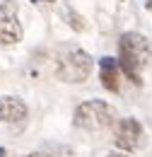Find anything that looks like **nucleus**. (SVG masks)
Here are the masks:
<instances>
[{"instance_id": "f257e3e1", "label": "nucleus", "mask_w": 152, "mask_h": 157, "mask_svg": "<svg viewBox=\"0 0 152 157\" xmlns=\"http://www.w3.org/2000/svg\"><path fill=\"white\" fill-rule=\"evenodd\" d=\"M152 63V41L138 32H126L118 39V65L133 85H140V73Z\"/></svg>"}, {"instance_id": "f03ea898", "label": "nucleus", "mask_w": 152, "mask_h": 157, "mask_svg": "<svg viewBox=\"0 0 152 157\" xmlns=\"http://www.w3.org/2000/svg\"><path fill=\"white\" fill-rule=\"evenodd\" d=\"M92 73V58L75 44H63L56 53V75L63 82H85Z\"/></svg>"}, {"instance_id": "7ed1b4c3", "label": "nucleus", "mask_w": 152, "mask_h": 157, "mask_svg": "<svg viewBox=\"0 0 152 157\" xmlns=\"http://www.w3.org/2000/svg\"><path fill=\"white\" fill-rule=\"evenodd\" d=\"M73 121L82 131H104L116 121V109L101 99L82 101L73 114Z\"/></svg>"}, {"instance_id": "20e7f679", "label": "nucleus", "mask_w": 152, "mask_h": 157, "mask_svg": "<svg viewBox=\"0 0 152 157\" xmlns=\"http://www.w3.org/2000/svg\"><path fill=\"white\" fill-rule=\"evenodd\" d=\"M140 138H142V126L135 121V118H121L114 128V143L121 152H133L140 145Z\"/></svg>"}, {"instance_id": "39448f33", "label": "nucleus", "mask_w": 152, "mask_h": 157, "mask_svg": "<svg viewBox=\"0 0 152 157\" xmlns=\"http://www.w3.org/2000/svg\"><path fill=\"white\" fill-rule=\"evenodd\" d=\"M27 114L29 109L19 97H0V123H22Z\"/></svg>"}, {"instance_id": "423d86ee", "label": "nucleus", "mask_w": 152, "mask_h": 157, "mask_svg": "<svg viewBox=\"0 0 152 157\" xmlns=\"http://www.w3.org/2000/svg\"><path fill=\"white\" fill-rule=\"evenodd\" d=\"M121 65H118V58H111V56H104L101 63H99V80H101V87L109 90V92H118V82H121Z\"/></svg>"}, {"instance_id": "0eeeda50", "label": "nucleus", "mask_w": 152, "mask_h": 157, "mask_svg": "<svg viewBox=\"0 0 152 157\" xmlns=\"http://www.w3.org/2000/svg\"><path fill=\"white\" fill-rule=\"evenodd\" d=\"M22 39V24L17 17L12 20H0V44L2 46H15Z\"/></svg>"}, {"instance_id": "6e6552de", "label": "nucleus", "mask_w": 152, "mask_h": 157, "mask_svg": "<svg viewBox=\"0 0 152 157\" xmlns=\"http://www.w3.org/2000/svg\"><path fill=\"white\" fill-rule=\"evenodd\" d=\"M63 17H65V22H68V24H70L75 32H82V29H85V22H82V17L77 15L73 7H68V5H65V7H63Z\"/></svg>"}, {"instance_id": "1a4fd4ad", "label": "nucleus", "mask_w": 152, "mask_h": 157, "mask_svg": "<svg viewBox=\"0 0 152 157\" xmlns=\"http://www.w3.org/2000/svg\"><path fill=\"white\" fill-rule=\"evenodd\" d=\"M17 17V0H0V20Z\"/></svg>"}, {"instance_id": "9d476101", "label": "nucleus", "mask_w": 152, "mask_h": 157, "mask_svg": "<svg viewBox=\"0 0 152 157\" xmlns=\"http://www.w3.org/2000/svg\"><path fill=\"white\" fill-rule=\"evenodd\" d=\"M104 157H128V155H123V152H106Z\"/></svg>"}, {"instance_id": "9b49d317", "label": "nucleus", "mask_w": 152, "mask_h": 157, "mask_svg": "<svg viewBox=\"0 0 152 157\" xmlns=\"http://www.w3.org/2000/svg\"><path fill=\"white\" fill-rule=\"evenodd\" d=\"M27 157H46V155H41V152H32V155H27Z\"/></svg>"}, {"instance_id": "f8f14e48", "label": "nucleus", "mask_w": 152, "mask_h": 157, "mask_svg": "<svg viewBox=\"0 0 152 157\" xmlns=\"http://www.w3.org/2000/svg\"><path fill=\"white\" fill-rule=\"evenodd\" d=\"M145 7H147V10H152V0H145Z\"/></svg>"}, {"instance_id": "ddd939ff", "label": "nucleus", "mask_w": 152, "mask_h": 157, "mask_svg": "<svg viewBox=\"0 0 152 157\" xmlns=\"http://www.w3.org/2000/svg\"><path fill=\"white\" fill-rule=\"evenodd\" d=\"M7 152H5V147H0V157H5Z\"/></svg>"}, {"instance_id": "4468645a", "label": "nucleus", "mask_w": 152, "mask_h": 157, "mask_svg": "<svg viewBox=\"0 0 152 157\" xmlns=\"http://www.w3.org/2000/svg\"><path fill=\"white\" fill-rule=\"evenodd\" d=\"M34 2H53V0H34Z\"/></svg>"}]
</instances>
